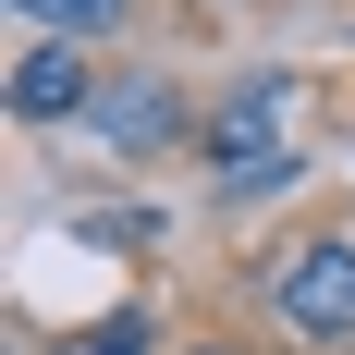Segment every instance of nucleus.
Returning a JSON list of instances; mask_svg holds the SVG:
<instances>
[{
    "label": "nucleus",
    "instance_id": "nucleus-7",
    "mask_svg": "<svg viewBox=\"0 0 355 355\" xmlns=\"http://www.w3.org/2000/svg\"><path fill=\"white\" fill-rule=\"evenodd\" d=\"M196 355H233V343H196Z\"/></svg>",
    "mask_w": 355,
    "mask_h": 355
},
{
    "label": "nucleus",
    "instance_id": "nucleus-3",
    "mask_svg": "<svg viewBox=\"0 0 355 355\" xmlns=\"http://www.w3.org/2000/svg\"><path fill=\"white\" fill-rule=\"evenodd\" d=\"M86 135H98L110 159H159V147H184V98L159 73H110L98 110H86Z\"/></svg>",
    "mask_w": 355,
    "mask_h": 355
},
{
    "label": "nucleus",
    "instance_id": "nucleus-2",
    "mask_svg": "<svg viewBox=\"0 0 355 355\" xmlns=\"http://www.w3.org/2000/svg\"><path fill=\"white\" fill-rule=\"evenodd\" d=\"M270 306H282V331H306V343H355V245L343 233H306V245L270 270Z\"/></svg>",
    "mask_w": 355,
    "mask_h": 355
},
{
    "label": "nucleus",
    "instance_id": "nucleus-6",
    "mask_svg": "<svg viewBox=\"0 0 355 355\" xmlns=\"http://www.w3.org/2000/svg\"><path fill=\"white\" fill-rule=\"evenodd\" d=\"M159 343V319H147V306H110L98 331H73V355H147Z\"/></svg>",
    "mask_w": 355,
    "mask_h": 355
},
{
    "label": "nucleus",
    "instance_id": "nucleus-5",
    "mask_svg": "<svg viewBox=\"0 0 355 355\" xmlns=\"http://www.w3.org/2000/svg\"><path fill=\"white\" fill-rule=\"evenodd\" d=\"M12 12H25V25H49V37H73V49L123 25V0H12Z\"/></svg>",
    "mask_w": 355,
    "mask_h": 355
},
{
    "label": "nucleus",
    "instance_id": "nucleus-1",
    "mask_svg": "<svg viewBox=\"0 0 355 355\" xmlns=\"http://www.w3.org/2000/svg\"><path fill=\"white\" fill-rule=\"evenodd\" d=\"M282 123H294V73H245V86H233V98L209 110V172L233 184V196H257V184H282V172H294Z\"/></svg>",
    "mask_w": 355,
    "mask_h": 355
},
{
    "label": "nucleus",
    "instance_id": "nucleus-4",
    "mask_svg": "<svg viewBox=\"0 0 355 355\" xmlns=\"http://www.w3.org/2000/svg\"><path fill=\"white\" fill-rule=\"evenodd\" d=\"M98 86H110V73H86V49H73V37H37L25 62H12V110H25V123H62V110H98Z\"/></svg>",
    "mask_w": 355,
    "mask_h": 355
}]
</instances>
